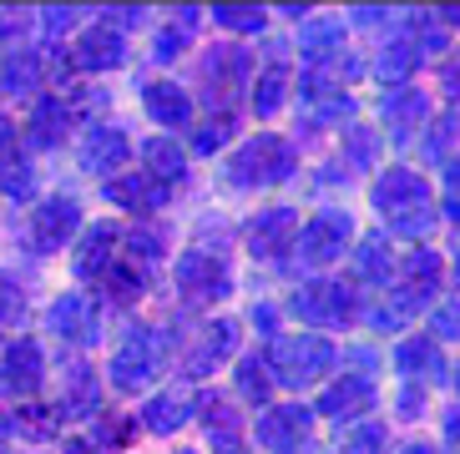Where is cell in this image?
<instances>
[{
  "instance_id": "35",
  "label": "cell",
  "mask_w": 460,
  "mask_h": 454,
  "mask_svg": "<svg viewBox=\"0 0 460 454\" xmlns=\"http://www.w3.org/2000/svg\"><path fill=\"white\" fill-rule=\"evenodd\" d=\"M456 132H460V107L446 111V117L430 127V142H425V157L430 162H450V147H456Z\"/></svg>"
},
{
  "instance_id": "41",
  "label": "cell",
  "mask_w": 460,
  "mask_h": 454,
  "mask_svg": "<svg viewBox=\"0 0 460 454\" xmlns=\"http://www.w3.org/2000/svg\"><path fill=\"white\" fill-rule=\"evenodd\" d=\"M127 248H132V263H157V258H163V232H157V227H137L132 238H127Z\"/></svg>"
},
{
  "instance_id": "56",
  "label": "cell",
  "mask_w": 460,
  "mask_h": 454,
  "mask_svg": "<svg viewBox=\"0 0 460 454\" xmlns=\"http://www.w3.org/2000/svg\"><path fill=\"white\" fill-rule=\"evenodd\" d=\"M400 454H435V450H430V444H405Z\"/></svg>"
},
{
  "instance_id": "23",
  "label": "cell",
  "mask_w": 460,
  "mask_h": 454,
  "mask_svg": "<svg viewBox=\"0 0 460 454\" xmlns=\"http://www.w3.org/2000/svg\"><path fill=\"white\" fill-rule=\"evenodd\" d=\"M107 197L117 207H132V213H157L167 202V188L152 177H117V182H107Z\"/></svg>"
},
{
  "instance_id": "27",
  "label": "cell",
  "mask_w": 460,
  "mask_h": 454,
  "mask_svg": "<svg viewBox=\"0 0 460 454\" xmlns=\"http://www.w3.org/2000/svg\"><path fill=\"white\" fill-rule=\"evenodd\" d=\"M394 363H400V374H425V379H446V363H440V344H430V338H410V344H400V354H394Z\"/></svg>"
},
{
  "instance_id": "57",
  "label": "cell",
  "mask_w": 460,
  "mask_h": 454,
  "mask_svg": "<svg viewBox=\"0 0 460 454\" xmlns=\"http://www.w3.org/2000/svg\"><path fill=\"white\" fill-rule=\"evenodd\" d=\"M217 454H248V450H238L233 440H223V444H217Z\"/></svg>"
},
{
  "instance_id": "45",
  "label": "cell",
  "mask_w": 460,
  "mask_h": 454,
  "mask_svg": "<svg viewBox=\"0 0 460 454\" xmlns=\"http://www.w3.org/2000/svg\"><path fill=\"white\" fill-rule=\"evenodd\" d=\"M430 328H435V338H460V303H440V308H435Z\"/></svg>"
},
{
  "instance_id": "11",
  "label": "cell",
  "mask_w": 460,
  "mask_h": 454,
  "mask_svg": "<svg viewBox=\"0 0 460 454\" xmlns=\"http://www.w3.org/2000/svg\"><path fill=\"white\" fill-rule=\"evenodd\" d=\"M309 409L304 404H279V409H269V415L258 419V444L273 454H288L298 450V444L309 440Z\"/></svg>"
},
{
  "instance_id": "4",
  "label": "cell",
  "mask_w": 460,
  "mask_h": 454,
  "mask_svg": "<svg viewBox=\"0 0 460 454\" xmlns=\"http://www.w3.org/2000/svg\"><path fill=\"white\" fill-rule=\"evenodd\" d=\"M177 288L188 298H198V303H217V298L233 293V278H228V263L213 253H203V248H192V253L177 258Z\"/></svg>"
},
{
  "instance_id": "24",
  "label": "cell",
  "mask_w": 460,
  "mask_h": 454,
  "mask_svg": "<svg viewBox=\"0 0 460 454\" xmlns=\"http://www.w3.org/2000/svg\"><path fill=\"white\" fill-rule=\"evenodd\" d=\"M192 409H198V399H192L188 389H177V394H157V399L142 409V424H147L152 434H172L177 424H188Z\"/></svg>"
},
{
  "instance_id": "44",
  "label": "cell",
  "mask_w": 460,
  "mask_h": 454,
  "mask_svg": "<svg viewBox=\"0 0 460 454\" xmlns=\"http://www.w3.org/2000/svg\"><path fill=\"white\" fill-rule=\"evenodd\" d=\"M0 192H5V197H31V192H36L31 167H11V172H0Z\"/></svg>"
},
{
  "instance_id": "13",
  "label": "cell",
  "mask_w": 460,
  "mask_h": 454,
  "mask_svg": "<svg viewBox=\"0 0 460 454\" xmlns=\"http://www.w3.org/2000/svg\"><path fill=\"white\" fill-rule=\"evenodd\" d=\"M46 323H51L56 338H66V344H96V308L86 303L82 293H61L51 308H46Z\"/></svg>"
},
{
  "instance_id": "32",
  "label": "cell",
  "mask_w": 460,
  "mask_h": 454,
  "mask_svg": "<svg viewBox=\"0 0 460 454\" xmlns=\"http://www.w3.org/2000/svg\"><path fill=\"white\" fill-rule=\"evenodd\" d=\"M238 394H243V399H269L273 394V374H269V359H253V354H248V359H238Z\"/></svg>"
},
{
  "instance_id": "12",
  "label": "cell",
  "mask_w": 460,
  "mask_h": 454,
  "mask_svg": "<svg viewBox=\"0 0 460 454\" xmlns=\"http://www.w3.org/2000/svg\"><path fill=\"white\" fill-rule=\"evenodd\" d=\"M369 202H375L385 217H400V213H410V207H420V202H430V188H425L410 167H390V172H379Z\"/></svg>"
},
{
  "instance_id": "1",
  "label": "cell",
  "mask_w": 460,
  "mask_h": 454,
  "mask_svg": "<svg viewBox=\"0 0 460 454\" xmlns=\"http://www.w3.org/2000/svg\"><path fill=\"white\" fill-rule=\"evenodd\" d=\"M334 369V344L319 334H294V338H273L269 344V374L288 389L319 384Z\"/></svg>"
},
{
  "instance_id": "42",
  "label": "cell",
  "mask_w": 460,
  "mask_h": 454,
  "mask_svg": "<svg viewBox=\"0 0 460 454\" xmlns=\"http://www.w3.org/2000/svg\"><path fill=\"white\" fill-rule=\"evenodd\" d=\"M142 283H147V278H142V267H137V263H111V273H107V288L117 298H137V293H142Z\"/></svg>"
},
{
  "instance_id": "30",
  "label": "cell",
  "mask_w": 460,
  "mask_h": 454,
  "mask_svg": "<svg viewBox=\"0 0 460 454\" xmlns=\"http://www.w3.org/2000/svg\"><path fill=\"white\" fill-rule=\"evenodd\" d=\"M385 444H390V434H385V424H354L339 434L334 454H385Z\"/></svg>"
},
{
  "instance_id": "9",
  "label": "cell",
  "mask_w": 460,
  "mask_h": 454,
  "mask_svg": "<svg viewBox=\"0 0 460 454\" xmlns=\"http://www.w3.org/2000/svg\"><path fill=\"white\" fill-rule=\"evenodd\" d=\"M76 223H82V207H76V197H51V202H41V207H36V217H31V248H36V253H56L61 242H71Z\"/></svg>"
},
{
  "instance_id": "40",
  "label": "cell",
  "mask_w": 460,
  "mask_h": 454,
  "mask_svg": "<svg viewBox=\"0 0 460 454\" xmlns=\"http://www.w3.org/2000/svg\"><path fill=\"white\" fill-rule=\"evenodd\" d=\"M36 81H41V61L36 56H15L5 66V92H31Z\"/></svg>"
},
{
  "instance_id": "6",
  "label": "cell",
  "mask_w": 460,
  "mask_h": 454,
  "mask_svg": "<svg viewBox=\"0 0 460 454\" xmlns=\"http://www.w3.org/2000/svg\"><path fill=\"white\" fill-rule=\"evenodd\" d=\"M294 242H298V213L294 207H269V213H258L253 227H248V253H253L258 263H284Z\"/></svg>"
},
{
  "instance_id": "21",
  "label": "cell",
  "mask_w": 460,
  "mask_h": 454,
  "mask_svg": "<svg viewBox=\"0 0 460 454\" xmlns=\"http://www.w3.org/2000/svg\"><path fill=\"white\" fill-rule=\"evenodd\" d=\"M111 248H117V227L96 223L76 248V278H107L111 273Z\"/></svg>"
},
{
  "instance_id": "36",
  "label": "cell",
  "mask_w": 460,
  "mask_h": 454,
  "mask_svg": "<svg viewBox=\"0 0 460 454\" xmlns=\"http://www.w3.org/2000/svg\"><path fill=\"white\" fill-rule=\"evenodd\" d=\"M238 132V117L233 111H223V117H213V121H203L198 132H192V152H217L228 136Z\"/></svg>"
},
{
  "instance_id": "39",
  "label": "cell",
  "mask_w": 460,
  "mask_h": 454,
  "mask_svg": "<svg viewBox=\"0 0 460 454\" xmlns=\"http://www.w3.org/2000/svg\"><path fill=\"white\" fill-rule=\"evenodd\" d=\"M213 21L228 31H263V11L258 5H217Z\"/></svg>"
},
{
  "instance_id": "3",
  "label": "cell",
  "mask_w": 460,
  "mask_h": 454,
  "mask_svg": "<svg viewBox=\"0 0 460 454\" xmlns=\"http://www.w3.org/2000/svg\"><path fill=\"white\" fill-rule=\"evenodd\" d=\"M288 308H294L304 323H314V328H344V323L354 319V293H349V283L324 278V283L298 288Z\"/></svg>"
},
{
  "instance_id": "26",
  "label": "cell",
  "mask_w": 460,
  "mask_h": 454,
  "mask_svg": "<svg viewBox=\"0 0 460 454\" xmlns=\"http://www.w3.org/2000/svg\"><path fill=\"white\" fill-rule=\"evenodd\" d=\"M142 157H147V172H152V182H177V177L188 172V152L177 147L172 136H152L147 147H142Z\"/></svg>"
},
{
  "instance_id": "49",
  "label": "cell",
  "mask_w": 460,
  "mask_h": 454,
  "mask_svg": "<svg viewBox=\"0 0 460 454\" xmlns=\"http://www.w3.org/2000/svg\"><path fill=\"white\" fill-rule=\"evenodd\" d=\"M182 46H188V31H163V36H157V46H152V56H157V61H172Z\"/></svg>"
},
{
  "instance_id": "14",
  "label": "cell",
  "mask_w": 460,
  "mask_h": 454,
  "mask_svg": "<svg viewBox=\"0 0 460 454\" xmlns=\"http://www.w3.org/2000/svg\"><path fill=\"white\" fill-rule=\"evenodd\" d=\"M375 409V384L369 379H359V374H349V379H339V384H329L324 389V399H319V415H329V419H359V415H369Z\"/></svg>"
},
{
  "instance_id": "47",
  "label": "cell",
  "mask_w": 460,
  "mask_h": 454,
  "mask_svg": "<svg viewBox=\"0 0 460 454\" xmlns=\"http://www.w3.org/2000/svg\"><path fill=\"white\" fill-rule=\"evenodd\" d=\"M203 409H208V429H213V434H223V440H228V434H233V424H238V419H233V409H228V404H223V399H208Z\"/></svg>"
},
{
  "instance_id": "7",
  "label": "cell",
  "mask_w": 460,
  "mask_h": 454,
  "mask_svg": "<svg viewBox=\"0 0 460 454\" xmlns=\"http://www.w3.org/2000/svg\"><path fill=\"white\" fill-rule=\"evenodd\" d=\"M379 121L394 136V147H415L420 132L430 127V96L425 92H394L379 101Z\"/></svg>"
},
{
  "instance_id": "18",
  "label": "cell",
  "mask_w": 460,
  "mask_h": 454,
  "mask_svg": "<svg viewBox=\"0 0 460 454\" xmlns=\"http://www.w3.org/2000/svg\"><path fill=\"white\" fill-rule=\"evenodd\" d=\"M0 369H5V384L21 389V394L41 389V374H46L41 344H36V338H15V344H5V359H0Z\"/></svg>"
},
{
  "instance_id": "34",
  "label": "cell",
  "mask_w": 460,
  "mask_h": 454,
  "mask_svg": "<svg viewBox=\"0 0 460 454\" xmlns=\"http://www.w3.org/2000/svg\"><path fill=\"white\" fill-rule=\"evenodd\" d=\"M15 429H21L26 440H56V429H61V409H51V404H31V409L15 415Z\"/></svg>"
},
{
  "instance_id": "33",
  "label": "cell",
  "mask_w": 460,
  "mask_h": 454,
  "mask_svg": "<svg viewBox=\"0 0 460 454\" xmlns=\"http://www.w3.org/2000/svg\"><path fill=\"white\" fill-rule=\"evenodd\" d=\"M66 409L71 415H96V379H92V369L86 363H71L66 369Z\"/></svg>"
},
{
  "instance_id": "38",
  "label": "cell",
  "mask_w": 460,
  "mask_h": 454,
  "mask_svg": "<svg viewBox=\"0 0 460 454\" xmlns=\"http://www.w3.org/2000/svg\"><path fill=\"white\" fill-rule=\"evenodd\" d=\"M349 162L354 167H375L379 162V132H369V127H349Z\"/></svg>"
},
{
  "instance_id": "16",
  "label": "cell",
  "mask_w": 460,
  "mask_h": 454,
  "mask_svg": "<svg viewBox=\"0 0 460 454\" xmlns=\"http://www.w3.org/2000/svg\"><path fill=\"white\" fill-rule=\"evenodd\" d=\"M243 76H248V56L238 51V46H217V51H208L203 86H208V96H213V107H217V101H228Z\"/></svg>"
},
{
  "instance_id": "54",
  "label": "cell",
  "mask_w": 460,
  "mask_h": 454,
  "mask_svg": "<svg viewBox=\"0 0 460 454\" xmlns=\"http://www.w3.org/2000/svg\"><path fill=\"white\" fill-rule=\"evenodd\" d=\"M446 434H450V444H460V409H450V415H446Z\"/></svg>"
},
{
  "instance_id": "51",
  "label": "cell",
  "mask_w": 460,
  "mask_h": 454,
  "mask_svg": "<svg viewBox=\"0 0 460 454\" xmlns=\"http://www.w3.org/2000/svg\"><path fill=\"white\" fill-rule=\"evenodd\" d=\"M446 177H450V192H446V213L460 223V162H450L446 167Z\"/></svg>"
},
{
  "instance_id": "43",
  "label": "cell",
  "mask_w": 460,
  "mask_h": 454,
  "mask_svg": "<svg viewBox=\"0 0 460 454\" xmlns=\"http://www.w3.org/2000/svg\"><path fill=\"white\" fill-rule=\"evenodd\" d=\"M26 319V293L15 288L11 273H0V323H21Z\"/></svg>"
},
{
  "instance_id": "37",
  "label": "cell",
  "mask_w": 460,
  "mask_h": 454,
  "mask_svg": "<svg viewBox=\"0 0 460 454\" xmlns=\"http://www.w3.org/2000/svg\"><path fill=\"white\" fill-rule=\"evenodd\" d=\"M390 223H394V232H400V238H425V232L435 227V202H420V207L390 217Z\"/></svg>"
},
{
  "instance_id": "2",
  "label": "cell",
  "mask_w": 460,
  "mask_h": 454,
  "mask_svg": "<svg viewBox=\"0 0 460 454\" xmlns=\"http://www.w3.org/2000/svg\"><path fill=\"white\" fill-rule=\"evenodd\" d=\"M298 167V152L288 147L284 136H253V142H243V152L228 162V182L233 188H279V182H288Z\"/></svg>"
},
{
  "instance_id": "50",
  "label": "cell",
  "mask_w": 460,
  "mask_h": 454,
  "mask_svg": "<svg viewBox=\"0 0 460 454\" xmlns=\"http://www.w3.org/2000/svg\"><path fill=\"white\" fill-rule=\"evenodd\" d=\"M15 167V127L0 117V172H11Z\"/></svg>"
},
{
  "instance_id": "22",
  "label": "cell",
  "mask_w": 460,
  "mask_h": 454,
  "mask_svg": "<svg viewBox=\"0 0 460 454\" xmlns=\"http://www.w3.org/2000/svg\"><path fill=\"white\" fill-rule=\"evenodd\" d=\"M233 344H238V323L233 319H217V323H208V334H203V348H198V354H192L188 359V374H213L217 363L228 359L233 354Z\"/></svg>"
},
{
  "instance_id": "20",
  "label": "cell",
  "mask_w": 460,
  "mask_h": 454,
  "mask_svg": "<svg viewBox=\"0 0 460 454\" xmlns=\"http://www.w3.org/2000/svg\"><path fill=\"white\" fill-rule=\"evenodd\" d=\"M66 132H71V107L56 101V96H41L31 107V127H26L31 147H56V142H66Z\"/></svg>"
},
{
  "instance_id": "10",
  "label": "cell",
  "mask_w": 460,
  "mask_h": 454,
  "mask_svg": "<svg viewBox=\"0 0 460 454\" xmlns=\"http://www.w3.org/2000/svg\"><path fill=\"white\" fill-rule=\"evenodd\" d=\"M152 374H157V338H152V328H137V334L117 348V359H111V384L142 389V384H152Z\"/></svg>"
},
{
  "instance_id": "29",
  "label": "cell",
  "mask_w": 460,
  "mask_h": 454,
  "mask_svg": "<svg viewBox=\"0 0 460 454\" xmlns=\"http://www.w3.org/2000/svg\"><path fill=\"white\" fill-rule=\"evenodd\" d=\"M415 66H420L415 40H390V46L379 51V61H375V76H379V81H390V86H400V81H405Z\"/></svg>"
},
{
  "instance_id": "19",
  "label": "cell",
  "mask_w": 460,
  "mask_h": 454,
  "mask_svg": "<svg viewBox=\"0 0 460 454\" xmlns=\"http://www.w3.org/2000/svg\"><path fill=\"white\" fill-rule=\"evenodd\" d=\"M142 101H147V117L157 127H188L192 121V101L177 81H147L142 86Z\"/></svg>"
},
{
  "instance_id": "25",
  "label": "cell",
  "mask_w": 460,
  "mask_h": 454,
  "mask_svg": "<svg viewBox=\"0 0 460 454\" xmlns=\"http://www.w3.org/2000/svg\"><path fill=\"white\" fill-rule=\"evenodd\" d=\"M354 278H365V283H390L394 278V253L379 232L359 238V248H354Z\"/></svg>"
},
{
  "instance_id": "46",
  "label": "cell",
  "mask_w": 460,
  "mask_h": 454,
  "mask_svg": "<svg viewBox=\"0 0 460 454\" xmlns=\"http://www.w3.org/2000/svg\"><path fill=\"white\" fill-rule=\"evenodd\" d=\"M365 319H369V328H379V334H394V328H400V323H405L410 319V313H400V303H394V298H390V308H369V313H365Z\"/></svg>"
},
{
  "instance_id": "17",
  "label": "cell",
  "mask_w": 460,
  "mask_h": 454,
  "mask_svg": "<svg viewBox=\"0 0 460 454\" xmlns=\"http://www.w3.org/2000/svg\"><path fill=\"white\" fill-rule=\"evenodd\" d=\"M127 157H132V142H127L117 127H92V132H86V142H82V167L86 172L107 177V172H117Z\"/></svg>"
},
{
  "instance_id": "8",
  "label": "cell",
  "mask_w": 460,
  "mask_h": 454,
  "mask_svg": "<svg viewBox=\"0 0 460 454\" xmlns=\"http://www.w3.org/2000/svg\"><path fill=\"white\" fill-rule=\"evenodd\" d=\"M394 273H400V293H394L400 313H415L420 303H430V298L440 293V253H430V248L410 253Z\"/></svg>"
},
{
  "instance_id": "31",
  "label": "cell",
  "mask_w": 460,
  "mask_h": 454,
  "mask_svg": "<svg viewBox=\"0 0 460 454\" xmlns=\"http://www.w3.org/2000/svg\"><path fill=\"white\" fill-rule=\"evenodd\" d=\"M284 92H288V66H269L263 76H258V86H253L258 117H273V111L284 107Z\"/></svg>"
},
{
  "instance_id": "28",
  "label": "cell",
  "mask_w": 460,
  "mask_h": 454,
  "mask_svg": "<svg viewBox=\"0 0 460 454\" xmlns=\"http://www.w3.org/2000/svg\"><path fill=\"white\" fill-rule=\"evenodd\" d=\"M339 40H344V26L339 21H309V26L298 31V51L309 56V61H324V56H339Z\"/></svg>"
},
{
  "instance_id": "15",
  "label": "cell",
  "mask_w": 460,
  "mask_h": 454,
  "mask_svg": "<svg viewBox=\"0 0 460 454\" xmlns=\"http://www.w3.org/2000/svg\"><path fill=\"white\" fill-rule=\"evenodd\" d=\"M127 61V40L117 26H86L82 40H76V66L86 71H111Z\"/></svg>"
},
{
  "instance_id": "48",
  "label": "cell",
  "mask_w": 460,
  "mask_h": 454,
  "mask_svg": "<svg viewBox=\"0 0 460 454\" xmlns=\"http://www.w3.org/2000/svg\"><path fill=\"white\" fill-rule=\"evenodd\" d=\"M15 46H21V21L0 15V61H15Z\"/></svg>"
},
{
  "instance_id": "58",
  "label": "cell",
  "mask_w": 460,
  "mask_h": 454,
  "mask_svg": "<svg viewBox=\"0 0 460 454\" xmlns=\"http://www.w3.org/2000/svg\"><path fill=\"white\" fill-rule=\"evenodd\" d=\"M456 258H460V242H456ZM456 283H460V263H456Z\"/></svg>"
},
{
  "instance_id": "55",
  "label": "cell",
  "mask_w": 460,
  "mask_h": 454,
  "mask_svg": "<svg viewBox=\"0 0 460 454\" xmlns=\"http://www.w3.org/2000/svg\"><path fill=\"white\" fill-rule=\"evenodd\" d=\"M61 454H92V444H82V440H76V444H66Z\"/></svg>"
},
{
  "instance_id": "5",
  "label": "cell",
  "mask_w": 460,
  "mask_h": 454,
  "mask_svg": "<svg viewBox=\"0 0 460 454\" xmlns=\"http://www.w3.org/2000/svg\"><path fill=\"white\" fill-rule=\"evenodd\" d=\"M349 238H354L349 213H319L314 223H304V232H298V258L309 267H324L349 248Z\"/></svg>"
},
{
  "instance_id": "53",
  "label": "cell",
  "mask_w": 460,
  "mask_h": 454,
  "mask_svg": "<svg viewBox=\"0 0 460 454\" xmlns=\"http://www.w3.org/2000/svg\"><path fill=\"white\" fill-rule=\"evenodd\" d=\"M400 409H405V415H415V409H425V394H420V389H405V394H400Z\"/></svg>"
},
{
  "instance_id": "59",
  "label": "cell",
  "mask_w": 460,
  "mask_h": 454,
  "mask_svg": "<svg viewBox=\"0 0 460 454\" xmlns=\"http://www.w3.org/2000/svg\"><path fill=\"white\" fill-rule=\"evenodd\" d=\"M182 454H198V450H182Z\"/></svg>"
},
{
  "instance_id": "52",
  "label": "cell",
  "mask_w": 460,
  "mask_h": 454,
  "mask_svg": "<svg viewBox=\"0 0 460 454\" xmlns=\"http://www.w3.org/2000/svg\"><path fill=\"white\" fill-rule=\"evenodd\" d=\"M41 21H46V36H61V31H66L71 21H76V11H46Z\"/></svg>"
}]
</instances>
